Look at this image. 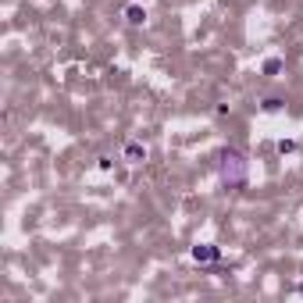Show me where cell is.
<instances>
[{"mask_svg": "<svg viewBox=\"0 0 303 303\" xmlns=\"http://www.w3.org/2000/svg\"><path fill=\"white\" fill-rule=\"evenodd\" d=\"M143 18H147V11H139V7H129V22H132V25H139Z\"/></svg>", "mask_w": 303, "mask_h": 303, "instance_id": "7a4b0ae2", "label": "cell"}, {"mask_svg": "<svg viewBox=\"0 0 303 303\" xmlns=\"http://www.w3.org/2000/svg\"><path fill=\"white\" fill-rule=\"evenodd\" d=\"M129 157H132V164L147 160V147H139V143H129Z\"/></svg>", "mask_w": 303, "mask_h": 303, "instance_id": "6da1fadb", "label": "cell"}]
</instances>
